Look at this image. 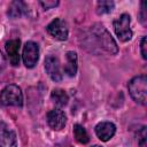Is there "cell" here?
I'll return each instance as SVG.
<instances>
[{
    "mask_svg": "<svg viewBox=\"0 0 147 147\" xmlns=\"http://www.w3.org/2000/svg\"><path fill=\"white\" fill-rule=\"evenodd\" d=\"M91 32H92V37L98 42V47L105 49L106 52H108L110 54H116L117 53V51H118L117 45H116L115 40L113 39L111 34L103 28V25L95 24L91 29Z\"/></svg>",
    "mask_w": 147,
    "mask_h": 147,
    "instance_id": "1",
    "label": "cell"
},
{
    "mask_svg": "<svg viewBox=\"0 0 147 147\" xmlns=\"http://www.w3.org/2000/svg\"><path fill=\"white\" fill-rule=\"evenodd\" d=\"M130 95L132 99L140 103L146 105V93H147V78L145 75L137 76L132 78L127 85Z\"/></svg>",
    "mask_w": 147,
    "mask_h": 147,
    "instance_id": "2",
    "label": "cell"
},
{
    "mask_svg": "<svg viewBox=\"0 0 147 147\" xmlns=\"http://www.w3.org/2000/svg\"><path fill=\"white\" fill-rule=\"evenodd\" d=\"M0 103L3 106L22 107L23 94H22L21 88L14 84L7 85L0 93Z\"/></svg>",
    "mask_w": 147,
    "mask_h": 147,
    "instance_id": "3",
    "label": "cell"
},
{
    "mask_svg": "<svg viewBox=\"0 0 147 147\" xmlns=\"http://www.w3.org/2000/svg\"><path fill=\"white\" fill-rule=\"evenodd\" d=\"M131 18L129 14H122L114 21V30L117 38L121 41H127L132 37V31L130 29Z\"/></svg>",
    "mask_w": 147,
    "mask_h": 147,
    "instance_id": "4",
    "label": "cell"
},
{
    "mask_svg": "<svg viewBox=\"0 0 147 147\" xmlns=\"http://www.w3.org/2000/svg\"><path fill=\"white\" fill-rule=\"evenodd\" d=\"M22 59L26 68H33L39 59V46L34 41H26L23 47Z\"/></svg>",
    "mask_w": 147,
    "mask_h": 147,
    "instance_id": "5",
    "label": "cell"
},
{
    "mask_svg": "<svg viewBox=\"0 0 147 147\" xmlns=\"http://www.w3.org/2000/svg\"><path fill=\"white\" fill-rule=\"evenodd\" d=\"M46 30L52 37H54L57 40H67V38H68V33H69L68 24H67V22H64L61 18L53 20L47 25Z\"/></svg>",
    "mask_w": 147,
    "mask_h": 147,
    "instance_id": "6",
    "label": "cell"
},
{
    "mask_svg": "<svg viewBox=\"0 0 147 147\" xmlns=\"http://www.w3.org/2000/svg\"><path fill=\"white\" fill-rule=\"evenodd\" d=\"M45 70L52 80L54 82L62 80V71H61L60 61L55 55H48L45 59Z\"/></svg>",
    "mask_w": 147,
    "mask_h": 147,
    "instance_id": "7",
    "label": "cell"
},
{
    "mask_svg": "<svg viewBox=\"0 0 147 147\" xmlns=\"http://www.w3.org/2000/svg\"><path fill=\"white\" fill-rule=\"evenodd\" d=\"M0 147H17L15 132L3 122H0Z\"/></svg>",
    "mask_w": 147,
    "mask_h": 147,
    "instance_id": "8",
    "label": "cell"
},
{
    "mask_svg": "<svg viewBox=\"0 0 147 147\" xmlns=\"http://www.w3.org/2000/svg\"><path fill=\"white\" fill-rule=\"evenodd\" d=\"M47 123L48 125L53 129V130H61L64 127L65 125V122H67V117H65V114L59 109V108H55V109H52L47 113Z\"/></svg>",
    "mask_w": 147,
    "mask_h": 147,
    "instance_id": "9",
    "label": "cell"
},
{
    "mask_svg": "<svg viewBox=\"0 0 147 147\" xmlns=\"http://www.w3.org/2000/svg\"><path fill=\"white\" fill-rule=\"evenodd\" d=\"M95 134L101 141H108L114 137L116 132V126L111 122H100L95 125Z\"/></svg>",
    "mask_w": 147,
    "mask_h": 147,
    "instance_id": "10",
    "label": "cell"
},
{
    "mask_svg": "<svg viewBox=\"0 0 147 147\" xmlns=\"http://www.w3.org/2000/svg\"><path fill=\"white\" fill-rule=\"evenodd\" d=\"M20 46L21 41L18 39H11L6 42V52L9 56V61L14 67H17L20 63Z\"/></svg>",
    "mask_w": 147,
    "mask_h": 147,
    "instance_id": "11",
    "label": "cell"
},
{
    "mask_svg": "<svg viewBox=\"0 0 147 147\" xmlns=\"http://www.w3.org/2000/svg\"><path fill=\"white\" fill-rule=\"evenodd\" d=\"M28 11V6L23 1H13L8 8V15L11 18H18Z\"/></svg>",
    "mask_w": 147,
    "mask_h": 147,
    "instance_id": "12",
    "label": "cell"
},
{
    "mask_svg": "<svg viewBox=\"0 0 147 147\" xmlns=\"http://www.w3.org/2000/svg\"><path fill=\"white\" fill-rule=\"evenodd\" d=\"M67 64L64 67V71L69 77H74L77 72V54L72 51L67 52Z\"/></svg>",
    "mask_w": 147,
    "mask_h": 147,
    "instance_id": "13",
    "label": "cell"
},
{
    "mask_svg": "<svg viewBox=\"0 0 147 147\" xmlns=\"http://www.w3.org/2000/svg\"><path fill=\"white\" fill-rule=\"evenodd\" d=\"M51 99L57 107H64L69 100L68 94L61 88H54L51 93Z\"/></svg>",
    "mask_w": 147,
    "mask_h": 147,
    "instance_id": "14",
    "label": "cell"
},
{
    "mask_svg": "<svg viewBox=\"0 0 147 147\" xmlns=\"http://www.w3.org/2000/svg\"><path fill=\"white\" fill-rule=\"evenodd\" d=\"M74 136H75L76 140H77L79 144H83V145L87 144L88 140H90L86 130H85L82 125H79V124H75V125H74Z\"/></svg>",
    "mask_w": 147,
    "mask_h": 147,
    "instance_id": "15",
    "label": "cell"
},
{
    "mask_svg": "<svg viewBox=\"0 0 147 147\" xmlns=\"http://www.w3.org/2000/svg\"><path fill=\"white\" fill-rule=\"evenodd\" d=\"M114 2L113 1H99L96 6V13L99 15L108 14L114 9Z\"/></svg>",
    "mask_w": 147,
    "mask_h": 147,
    "instance_id": "16",
    "label": "cell"
},
{
    "mask_svg": "<svg viewBox=\"0 0 147 147\" xmlns=\"http://www.w3.org/2000/svg\"><path fill=\"white\" fill-rule=\"evenodd\" d=\"M139 136V139H138V142L140 145V147H146V127L142 126L141 130H140V134Z\"/></svg>",
    "mask_w": 147,
    "mask_h": 147,
    "instance_id": "17",
    "label": "cell"
},
{
    "mask_svg": "<svg viewBox=\"0 0 147 147\" xmlns=\"http://www.w3.org/2000/svg\"><path fill=\"white\" fill-rule=\"evenodd\" d=\"M139 17H140V21L142 24H146V2H141V10H140V14H139Z\"/></svg>",
    "mask_w": 147,
    "mask_h": 147,
    "instance_id": "18",
    "label": "cell"
},
{
    "mask_svg": "<svg viewBox=\"0 0 147 147\" xmlns=\"http://www.w3.org/2000/svg\"><path fill=\"white\" fill-rule=\"evenodd\" d=\"M40 5L44 7V9L54 8L59 5V1H40Z\"/></svg>",
    "mask_w": 147,
    "mask_h": 147,
    "instance_id": "19",
    "label": "cell"
},
{
    "mask_svg": "<svg viewBox=\"0 0 147 147\" xmlns=\"http://www.w3.org/2000/svg\"><path fill=\"white\" fill-rule=\"evenodd\" d=\"M146 47H147V41H146V37H142L141 42H140V49H141V55L142 57L146 60L147 59V52H146Z\"/></svg>",
    "mask_w": 147,
    "mask_h": 147,
    "instance_id": "20",
    "label": "cell"
},
{
    "mask_svg": "<svg viewBox=\"0 0 147 147\" xmlns=\"http://www.w3.org/2000/svg\"><path fill=\"white\" fill-rule=\"evenodd\" d=\"M5 65H6V60H5V56L2 55V53L0 52V71L5 68Z\"/></svg>",
    "mask_w": 147,
    "mask_h": 147,
    "instance_id": "21",
    "label": "cell"
},
{
    "mask_svg": "<svg viewBox=\"0 0 147 147\" xmlns=\"http://www.w3.org/2000/svg\"><path fill=\"white\" fill-rule=\"evenodd\" d=\"M92 147H101V146H99V145H94V146H92Z\"/></svg>",
    "mask_w": 147,
    "mask_h": 147,
    "instance_id": "22",
    "label": "cell"
}]
</instances>
